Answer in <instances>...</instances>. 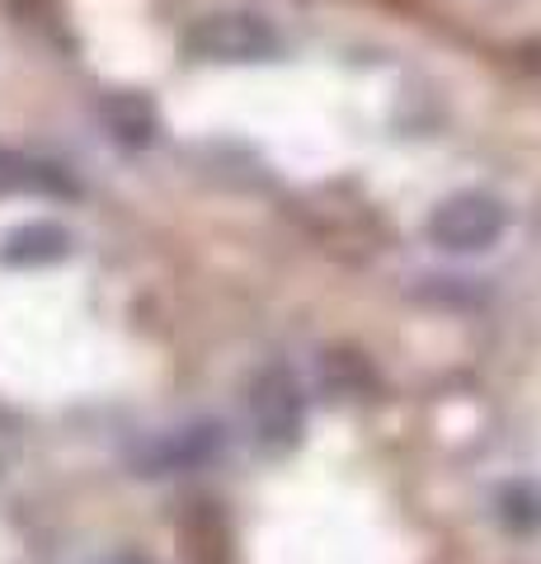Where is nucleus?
Returning a JSON list of instances; mask_svg holds the SVG:
<instances>
[{"mask_svg": "<svg viewBox=\"0 0 541 564\" xmlns=\"http://www.w3.org/2000/svg\"><path fill=\"white\" fill-rule=\"evenodd\" d=\"M504 226H509V212H504L499 198H490V193H452V198L433 207L429 240L447 254H476L490 250L504 236Z\"/></svg>", "mask_w": 541, "mask_h": 564, "instance_id": "obj_1", "label": "nucleus"}, {"mask_svg": "<svg viewBox=\"0 0 541 564\" xmlns=\"http://www.w3.org/2000/svg\"><path fill=\"white\" fill-rule=\"evenodd\" d=\"M246 414H250V429L259 437V447H269V452H283L302 437L306 400H302V386H296V377L288 372V367H264V372L250 381Z\"/></svg>", "mask_w": 541, "mask_h": 564, "instance_id": "obj_2", "label": "nucleus"}, {"mask_svg": "<svg viewBox=\"0 0 541 564\" xmlns=\"http://www.w3.org/2000/svg\"><path fill=\"white\" fill-rule=\"evenodd\" d=\"M188 47L207 62H269L278 52V29L264 14L226 10L198 20V29L188 33Z\"/></svg>", "mask_w": 541, "mask_h": 564, "instance_id": "obj_3", "label": "nucleus"}, {"mask_svg": "<svg viewBox=\"0 0 541 564\" xmlns=\"http://www.w3.org/2000/svg\"><path fill=\"white\" fill-rule=\"evenodd\" d=\"M66 250H72V236H66L62 226H52V221H29V226H20V231L6 236V250H0V259L33 269V263H57Z\"/></svg>", "mask_w": 541, "mask_h": 564, "instance_id": "obj_4", "label": "nucleus"}]
</instances>
